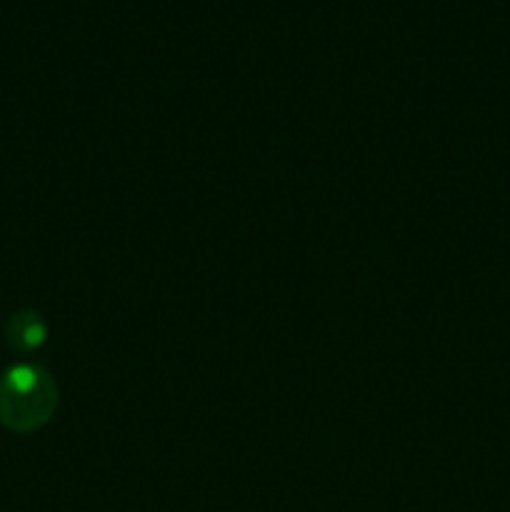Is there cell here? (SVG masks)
<instances>
[{
  "label": "cell",
  "mask_w": 510,
  "mask_h": 512,
  "mask_svg": "<svg viewBox=\"0 0 510 512\" xmlns=\"http://www.w3.org/2000/svg\"><path fill=\"white\" fill-rule=\"evenodd\" d=\"M5 338L18 353H33L45 343V323L35 310H20L5 325Z\"/></svg>",
  "instance_id": "2"
},
{
  "label": "cell",
  "mask_w": 510,
  "mask_h": 512,
  "mask_svg": "<svg viewBox=\"0 0 510 512\" xmlns=\"http://www.w3.org/2000/svg\"><path fill=\"white\" fill-rule=\"evenodd\" d=\"M58 408V385L38 365H15L0 375V423L13 433H33Z\"/></svg>",
  "instance_id": "1"
}]
</instances>
